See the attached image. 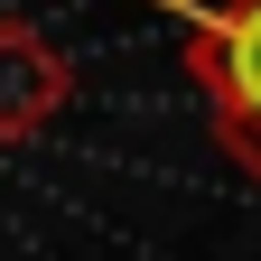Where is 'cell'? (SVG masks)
<instances>
[{"label": "cell", "mask_w": 261, "mask_h": 261, "mask_svg": "<svg viewBox=\"0 0 261 261\" xmlns=\"http://www.w3.org/2000/svg\"><path fill=\"white\" fill-rule=\"evenodd\" d=\"M177 65L205 93L215 149L261 187V0H205L177 38Z\"/></svg>", "instance_id": "cell-1"}, {"label": "cell", "mask_w": 261, "mask_h": 261, "mask_svg": "<svg viewBox=\"0 0 261 261\" xmlns=\"http://www.w3.org/2000/svg\"><path fill=\"white\" fill-rule=\"evenodd\" d=\"M75 103V56H65L38 19L0 10V140H47L56 112Z\"/></svg>", "instance_id": "cell-2"}]
</instances>
